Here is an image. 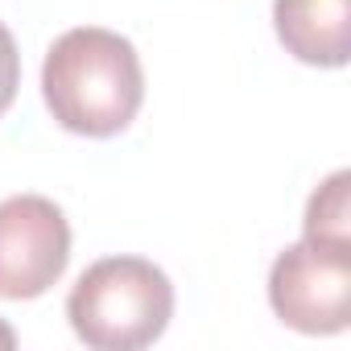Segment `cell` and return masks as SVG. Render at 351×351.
I'll list each match as a JSON object with an SVG mask.
<instances>
[{
  "instance_id": "52a82bcc",
  "label": "cell",
  "mask_w": 351,
  "mask_h": 351,
  "mask_svg": "<svg viewBox=\"0 0 351 351\" xmlns=\"http://www.w3.org/2000/svg\"><path fill=\"white\" fill-rule=\"evenodd\" d=\"M17 87H21V54H17V42H13L9 25L0 21V116L13 108Z\"/></svg>"
},
{
  "instance_id": "5b68a950",
  "label": "cell",
  "mask_w": 351,
  "mask_h": 351,
  "mask_svg": "<svg viewBox=\"0 0 351 351\" xmlns=\"http://www.w3.org/2000/svg\"><path fill=\"white\" fill-rule=\"evenodd\" d=\"M273 29L285 54L306 66H347L351 0H273Z\"/></svg>"
},
{
  "instance_id": "3957f363",
  "label": "cell",
  "mask_w": 351,
  "mask_h": 351,
  "mask_svg": "<svg viewBox=\"0 0 351 351\" xmlns=\"http://www.w3.org/2000/svg\"><path fill=\"white\" fill-rule=\"evenodd\" d=\"M273 314L302 335H339L351 322V244L298 240L269 269Z\"/></svg>"
},
{
  "instance_id": "277c9868",
  "label": "cell",
  "mask_w": 351,
  "mask_h": 351,
  "mask_svg": "<svg viewBox=\"0 0 351 351\" xmlns=\"http://www.w3.org/2000/svg\"><path fill=\"white\" fill-rule=\"evenodd\" d=\"M71 261V223L46 195L0 203V298L29 302L62 281Z\"/></svg>"
},
{
  "instance_id": "8992f818",
  "label": "cell",
  "mask_w": 351,
  "mask_h": 351,
  "mask_svg": "<svg viewBox=\"0 0 351 351\" xmlns=\"http://www.w3.org/2000/svg\"><path fill=\"white\" fill-rule=\"evenodd\" d=\"M302 236L306 240H326V244H351V173L347 169H335L310 195Z\"/></svg>"
},
{
  "instance_id": "7a4b0ae2",
  "label": "cell",
  "mask_w": 351,
  "mask_h": 351,
  "mask_svg": "<svg viewBox=\"0 0 351 351\" xmlns=\"http://www.w3.org/2000/svg\"><path fill=\"white\" fill-rule=\"evenodd\" d=\"M66 318L91 351H141L173 318V285L145 256H104L79 273Z\"/></svg>"
},
{
  "instance_id": "ba28073f",
  "label": "cell",
  "mask_w": 351,
  "mask_h": 351,
  "mask_svg": "<svg viewBox=\"0 0 351 351\" xmlns=\"http://www.w3.org/2000/svg\"><path fill=\"white\" fill-rule=\"evenodd\" d=\"M13 347H17V330L0 318V351H13Z\"/></svg>"
},
{
  "instance_id": "6da1fadb",
  "label": "cell",
  "mask_w": 351,
  "mask_h": 351,
  "mask_svg": "<svg viewBox=\"0 0 351 351\" xmlns=\"http://www.w3.org/2000/svg\"><path fill=\"white\" fill-rule=\"evenodd\" d=\"M42 95L50 116L75 136H116L145 104V71L136 46L104 25L66 29L42 62Z\"/></svg>"
}]
</instances>
